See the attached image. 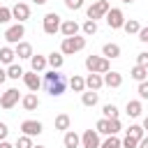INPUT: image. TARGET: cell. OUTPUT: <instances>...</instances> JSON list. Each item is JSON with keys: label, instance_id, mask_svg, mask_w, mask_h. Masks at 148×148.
<instances>
[{"label": "cell", "instance_id": "3957f363", "mask_svg": "<svg viewBox=\"0 0 148 148\" xmlns=\"http://www.w3.org/2000/svg\"><path fill=\"white\" fill-rule=\"evenodd\" d=\"M83 46H86V37H81V35L65 37V39H62V44H60V53H62V56H72V53L81 51Z\"/></svg>", "mask_w": 148, "mask_h": 148}, {"label": "cell", "instance_id": "f35d334b", "mask_svg": "<svg viewBox=\"0 0 148 148\" xmlns=\"http://www.w3.org/2000/svg\"><path fill=\"white\" fill-rule=\"evenodd\" d=\"M139 97L141 99H148V81H141L139 83Z\"/></svg>", "mask_w": 148, "mask_h": 148}, {"label": "cell", "instance_id": "6da1fadb", "mask_svg": "<svg viewBox=\"0 0 148 148\" xmlns=\"http://www.w3.org/2000/svg\"><path fill=\"white\" fill-rule=\"evenodd\" d=\"M46 90H49V95H53V97H60V95L65 92V76H62L58 69L46 72Z\"/></svg>", "mask_w": 148, "mask_h": 148}, {"label": "cell", "instance_id": "f907efd6", "mask_svg": "<svg viewBox=\"0 0 148 148\" xmlns=\"http://www.w3.org/2000/svg\"><path fill=\"white\" fill-rule=\"evenodd\" d=\"M32 148H46V146H32Z\"/></svg>", "mask_w": 148, "mask_h": 148}, {"label": "cell", "instance_id": "52a82bcc", "mask_svg": "<svg viewBox=\"0 0 148 148\" xmlns=\"http://www.w3.org/2000/svg\"><path fill=\"white\" fill-rule=\"evenodd\" d=\"M23 35H25V28H23V23H14V25H9V28L5 30V39H7L9 44H18Z\"/></svg>", "mask_w": 148, "mask_h": 148}, {"label": "cell", "instance_id": "7bdbcfd3", "mask_svg": "<svg viewBox=\"0 0 148 148\" xmlns=\"http://www.w3.org/2000/svg\"><path fill=\"white\" fill-rule=\"evenodd\" d=\"M139 39H141V42H146V44H148V25H146V28H141V30H139Z\"/></svg>", "mask_w": 148, "mask_h": 148}, {"label": "cell", "instance_id": "83f0119b", "mask_svg": "<svg viewBox=\"0 0 148 148\" xmlns=\"http://www.w3.org/2000/svg\"><path fill=\"white\" fill-rule=\"evenodd\" d=\"M69 116L67 113H60V116H56V130H60V132H67L69 130Z\"/></svg>", "mask_w": 148, "mask_h": 148}, {"label": "cell", "instance_id": "f6af8a7d", "mask_svg": "<svg viewBox=\"0 0 148 148\" xmlns=\"http://www.w3.org/2000/svg\"><path fill=\"white\" fill-rule=\"evenodd\" d=\"M139 148H148V136H143V139L139 141Z\"/></svg>", "mask_w": 148, "mask_h": 148}, {"label": "cell", "instance_id": "603a6c76", "mask_svg": "<svg viewBox=\"0 0 148 148\" xmlns=\"http://www.w3.org/2000/svg\"><path fill=\"white\" fill-rule=\"evenodd\" d=\"M14 56H16L14 49H9V46H2V49H0V62L12 65V62H14Z\"/></svg>", "mask_w": 148, "mask_h": 148}, {"label": "cell", "instance_id": "8fae6325", "mask_svg": "<svg viewBox=\"0 0 148 148\" xmlns=\"http://www.w3.org/2000/svg\"><path fill=\"white\" fill-rule=\"evenodd\" d=\"M12 16H14L18 23H23V21L30 18V7H28L25 2H16V5L12 7Z\"/></svg>", "mask_w": 148, "mask_h": 148}, {"label": "cell", "instance_id": "2e32d148", "mask_svg": "<svg viewBox=\"0 0 148 148\" xmlns=\"http://www.w3.org/2000/svg\"><path fill=\"white\" fill-rule=\"evenodd\" d=\"M21 104H23L25 111H35V109L39 106V97H37L35 92H28L25 97H21Z\"/></svg>", "mask_w": 148, "mask_h": 148}, {"label": "cell", "instance_id": "9c48e42d", "mask_svg": "<svg viewBox=\"0 0 148 148\" xmlns=\"http://www.w3.org/2000/svg\"><path fill=\"white\" fill-rule=\"evenodd\" d=\"M81 146L83 148H99V132L97 130H86L81 134Z\"/></svg>", "mask_w": 148, "mask_h": 148}, {"label": "cell", "instance_id": "b9f144b4", "mask_svg": "<svg viewBox=\"0 0 148 148\" xmlns=\"http://www.w3.org/2000/svg\"><path fill=\"white\" fill-rule=\"evenodd\" d=\"M7 132H9V127H7L5 123H0V141H5V139H7Z\"/></svg>", "mask_w": 148, "mask_h": 148}, {"label": "cell", "instance_id": "ee69618b", "mask_svg": "<svg viewBox=\"0 0 148 148\" xmlns=\"http://www.w3.org/2000/svg\"><path fill=\"white\" fill-rule=\"evenodd\" d=\"M5 79H9V76H7V69L0 67V83H5Z\"/></svg>", "mask_w": 148, "mask_h": 148}, {"label": "cell", "instance_id": "4316f807", "mask_svg": "<svg viewBox=\"0 0 148 148\" xmlns=\"http://www.w3.org/2000/svg\"><path fill=\"white\" fill-rule=\"evenodd\" d=\"M81 102H83V106H95L97 104V90L81 92Z\"/></svg>", "mask_w": 148, "mask_h": 148}, {"label": "cell", "instance_id": "e0dca14e", "mask_svg": "<svg viewBox=\"0 0 148 148\" xmlns=\"http://www.w3.org/2000/svg\"><path fill=\"white\" fill-rule=\"evenodd\" d=\"M62 143H65V148H79L81 146V136L76 134V132H65V136H62Z\"/></svg>", "mask_w": 148, "mask_h": 148}, {"label": "cell", "instance_id": "7c38bea8", "mask_svg": "<svg viewBox=\"0 0 148 148\" xmlns=\"http://www.w3.org/2000/svg\"><path fill=\"white\" fill-rule=\"evenodd\" d=\"M23 83L28 86L30 92H37V90L42 88V79H39L37 72H25V74H23Z\"/></svg>", "mask_w": 148, "mask_h": 148}, {"label": "cell", "instance_id": "c3c4849f", "mask_svg": "<svg viewBox=\"0 0 148 148\" xmlns=\"http://www.w3.org/2000/svg\"><path fill=\"white\" fill-rule=\"evenodd\" d=\"M32 2H35V5H44L46 0H32Z\"/></svg>", "mask_w": 148, "mask_h": 148}, {"label": "cell", "instance_id": "4dcf8cb0", "mask_svg": "<svg viewBox=\"0 0 148 148\" xmlns=\"http://www.w3.org/2000/svg\"><path fill=\"white\" fill-rule=\"evenodd\" d=\"M23 74H25V72H23L18 65H14V62L7 67V76H9V79H23Z\"/></svg>", "mask_w": 148, "mask_h": 148}, {"label": "cell", "instance_id": "60d3db41", "mask_svg": "<svg viewBox=\"0 0 148 148\" xmlns=\"http://www.w3.org/2000/svg\"><path fill=\"white\" fill-rule=\"evenodd\" d=\"M111 120V134H118L120 132V120L118 118H109Z\"/></svg>", "mask_w": 148, "mask_h": 148}, {"label": "cell", "instance_id": "7402d4cb", "mask_svg": "<svg viewBox=\"0 0 148 148\" xmlns=\"http://www.w3.org/2000/svg\"><path fill=\"white\" fill-rule=\"evenodd\" d=\"M130 76H132L134 81H139V83H141V81H146V79H148V69H146V67H141V65H134V67H132V72H130Z\"/></svg>", "mask_w": 148, "mask_h": 148}, {"label": "cell", "instance_id": "bcb514c9", "mask_svg": "<svg viewBox=\"0 0 148 148\" xmlns=\"http://www.w3.org/2000/svg\"><path fill=\"white\" fill-rule=\"evenodd\" d=\"M0 148H16V146H12V143H7V141H0Z\"/></svg>", "mask_w": 148, "mask_h": 148}, {"label": "cell", "instance_id": "d6986e66", "mask_svg": "<svg viewBox=\"0 0 148 148\" xmlns=\"http://www.w3.org/2000/svg\"><path fill=\"white\" fill-rule=\"evenodd\" d=\"M46 65H49V58H44V56H35V53H32V58H30V67H32V72H44Z\"/></svg>", "mask_w": 148, "mask_h": 148}, {"label": "cell", "instance_id": "30bf717a", "mask_svg": "<svg viewBox=\"0 0 148 148\" xmlns=\"http://www.w3.org/2000/svg\"><path fill=\"white\" fill-rule=\"evenodd\" d=\"M42 130H44V127H42L39 120H23V123H21V132L28 134V136H39Z\"/></svg>", "mask_w": 148, "mask_h": 148}, {"label": "cell", "instance_id": "277c9868", "mask_svg": "<svg viewBox=\"0 0 148 148\" xmlns=\"http://www.w3.org/2000/svg\"><path fill=\"white\" fill-rule=\"evenodd\" d=\"M60 25H62V21H60V16H58L56 12H49V14L44 16V21H42V28H44L46 35H56V32L60 30Z\"/></svg>", "mask_w": 148, "mask_h": 148}, {"label": "cell", "instance_id": "ba28073f", "mask_svg": "<svg viewBox=\"0 0 148 148\" xmlns=\"http://www.w3.org/2000/svg\"><path fill=\"white\" fill-rule=\"evenodd\" d=\"M18 102V90L16 88H7L2 95H0V106L2 109H14Z\"/></svg>", "mask_w": 148, "mask_h": 148}, {"label": "cell", "instance_id": "8d00e7d4", "mask_svg": "<svg viewBox=\"0 0 148 148\" xmlns=\"http://www.w3.org/2000/svg\"><path fill=\"white\" fill-rule=\"evenodd\" d=\"M9 18H14V16H12V9H9V7H0V25L7 23Z\"/></svg>", "mask_w": 148, "mask_h": 148}, {"label": "cell", "instance_id": "681fc988", "mask_svg": "<svg viewBox=\"0 0 148 148\" xmlns=\"http://www.w3.org/2000/svg\"><path fill=\"white\" fill-rule=\"evenodd\" d=\"M123 2H125V5H132V2H134V0H123Z\"/></svg>", "mask_w": 148, "mask_h": 148}, {"label": "cell", "instance_id": "816d5d0a", "mask_svg": "<svg viewBox=\"0 0 148 148\" xmlns=\"http://www.w3.org/2000/svg\"><path fill=\"white\" fill-rule=\"evenodd\" d=\"M16 2H21V0H16Z\"/></svg>", "mask_w": 148, "mask_h": 148}, {"label": "cell", "instance_id": "7a4b0ae2", "mask_svg": "<svg viewBox=\"0 0 148 148\" xmlns=\"http://www.w3.org/2000/svg\"><path fill=\"white\" fill-rule=\"evenodd\" d=\"M86 69L88 72H95V74H106L111 69V62L104 56H88L86 58Z\"/></svg>", "mask_w": 148, "mask_h": 148}, {"label": "cell", "instance_id": "ffe728a7", "mask_svg": "<svg viewBox=\"0 0 148 148\" xmlns=\"http://www.w3.org/2000/svg\"><path fill=\"white\" fill-rule=\"evenodd\" d=\"M125 109H127V116H130V118H139V116H141V111H143V106H141V102H139V99H130Z\"/></svg>", "mask_w": 148, "mask_h": 148}, {"label": "cell", "instance_id": "d4e9b609", "mask_svg": "<svg viewBox=\"0 0 148 148\" xmlns=\"http://www.w3.org/2000/svg\"><path fill=\"white\" fill-rule=\"evenodd\" d=\"M99 148H123V141H120L116 134H109V136L99 143Z\"/></svg>", "mask_w": 148, "mask_h": 148}, {"label": "cell", "instance_id": "f546056e", "mask_svg": "<svg viewBox=\"0 0 148 148\" xmlns=\"http://www.w3.org/2000/svg\"><path fill=\"white\" fill-rule=\"evenodd\" d=\"M95 127H97V132H99V134H106V136L111 134V120H109V118H99Z\"/></svg>", "mask_w": 148, "mask_h": 148}, {"label": "cell", "instance_id": "cb8c5ba5", "mask_svg": "<svg viewBox=\"0 0 148 148\" xmlns=\"http://www.w3.org/2000/svg\"><path fill=\"white\" fill-rule=\"evenodd\" d=\"M69 86H72L74 92H83V90H86V79L79 76V74H74V76L69 79Z\"/></svg>", "mask_w": 148, "mask_h": 148}, {"label": "cell", "instance_id": "d6a6232c", "mask_svg": "<svg viewBox=\"0 0 148 148\" xmlns=\"http://www.w3.org/2000/svg\"><path fill=\"white\" fill-rule=\"evenodd\" d=\"M81 30H83V35H95V32H97V21L88 18V21L81 25Z\"/></svg>", "mask_w": 148, "mask_h": 148}, {"label": "cell", "instance_id": "484cf974", "mask_svg": "<svg viewBox=\"0 0 148 148\" xmlns=\"http://www.w3.org/2000/svg\"><path fill=\"white\" fill-rule=\"evenodd\" d=\"M123 30H125L127 35H139V30H141V23H139L136 18H130V21H125Z\"/></svg>", "mask_w": 148, "mask_h": 148}, {"label": "cell", "instance_id": "836d02e7", "mask_svg": "<svg viewBox=\"0 0 148 148\" xmlns=\"http://www.w3.org/2000/svg\"><path fill=\"white\" fill-rule=\"evenodd\" d=\"M102 113H104V118H118V106L116 104H104Z\"/></svg>", "mask_w": 148, "mask_h": 148}, {"label": "cell", "instance_id": "5bb4252c", "mask_svg": "<svg viewBox=\"0 0 148 148\" xmlns=\"http://www.w3.org/2000/svg\"><path fill=\"white\" fill-rule=\"evenodd\" d=\"M102 86H104V76H102V74L90 72V74L86 76V88H88V90H99Z\"/></svg>", "mask_w": 148, "mask_h": 148}, {"label": "cell", "instance_id": "ac0fdd59", "mask_svg": "<svg viewBox=\"0 0 148 148\" xmlns=\"http://www.w3.org/2000/svg\"><path fill=\"white\" fill-rule=\"evenodd\" d=\"M102 56H104V58H109V60H111V58H120V46H118V44H113V42H109V44H104V46H102Z\"/></svg>", "mask_w": 148, "mask_h": 148}, {"label": "cell", "instance_id": "44dd1931", "mask_svg": "<svg viewBox=\"0 0 148 148\" xmlns=\"http://www.w3.org/2000/svg\"><path fill=\"white\" fill-rule=\"evenodd\" d=\"M14 51H16V56H18V58H32V46H30L28 42H18Z\"/></svg>", "mask_w": 148, "mask_h": 148}, {"label": "cell", "instance_id": "1f68e13d", "mask_svg": "<svg viewBox=\"0 0 148 148\" xmlns=\"http://www.w3.org/2000/svg\"><path fill=\"white\" fill-rule=\"evenodd\" d=\"M127 134H132L134 139H143L146 136V130H143V125H130V130H127Z\"/></svg>", "mask_w": 148, "mask_h": 148}, {"label": "cell", "instance_id": "7dc6e473", "mask_svg": "<svg viewBox=\"0 0 148 148\" xmlns=\"http://www.w3.org/2000/svg\"><path fill=\"white\" fill-rule=\"evenodd\" d=\"M143 130H148V116L143 118Z\"/></svg>", "mask_w": 148, "mask_h": 148}, {"label": "cell", "instance_id": "e575fe53", "mask_svg": "<svg viewBox=\"0 0 148 148\" xmlns=\"http://www.w3.org/2000/svg\"><path fill=\"white\" fill-rule=\"evenodd\" d=\"M123 148H139V139H134L132 134H125V139H123Z\"/></svg>", "mask_w": 148, "mask_h": 148}, {"label": "cell", "instance_id": "f1b7e54d", "mask_svg": "<svg viewBox=\"0 0 148 148\" xmlns=\"http://www.w3.org/2000/svg\"><path fill=\"white\" fill-rule=\"evenodd\" d=\"M49 65L53 67V69H60L62 65H65V58H62V53H49Z\"/></svg>", "mask_w": 148, "mask_h": 148}, {"label": "cell", "instance_id": "8992f818", "mask_svg": "<svg viewBox=\"0 0 148 148\" xmlns=\"http://www.w3.org/2000/svg\"><path fill=\"white\" fill-rule=\"evenodd\" d=\"M106 23H109L111 30L123 28V25H125V14H123V9H118V7L109 9V12H106Z\"/></svg>", "mask_w": 148, "mask_h": 148}, {"label": "cell", "instance_id": "74e56055", "mask_svg": "<svg viewBox=\"0 0 148 148\" xmlns=\"http://www.w3.org/2000/svg\"><path fill=\"white\" fill-rule=\"evenodd\" d=\"M136 65H141V67H146V69H148V51H143V53H139V56H136Z\"/></svg>", "mask_w": 148, "mask_h": 148}, {"label": "cell", "instance_id": "ab89813d", "mask_svg": "<svg viewBox=\"0 0 148 148\" xmlns=\"http://www.w3.org/2000/svg\"><path fill=\"white\" fill-rule=\"evenodd\" d=\"M65 7L67 9H81L83 7V0H65Z\"/></svg>", "mask_w": 148, "mask_h": 148}, {"label": "cell", "instance_id": "d590c367", "mask_svg": "<svg viewBox=\"0 0 148 148\" xmlns=\"http://www.w3.org/2000/svg\"><path fill=\"white\" fill-rule=\"evenodd\" d=\"M16 148H32V139H30L28 134L18 136V139H16Z\"/></svg>", "mask_w": 148, "mask_h": 148}, {"label": "cell", "instance_id": "4fadbf2b", "mask_svg": "<svg viewBox=\"0 0 148 148\" xmlns=\"http://www.w3.org/2000/svg\"><path fill=\"white\" fill-rule=\"evenodd\" d=\"M104 86H109V88H120V86H123V74L109 69V72L104 74Z\"/></svg>", "mask_w": 148, "mask_h": 148}, {"label": "cell", "instance_id": "9a60e30c", "mask_svg": "<svg viewBox=\"0 0 148 148\" xmlns=\"http://www.w3.org/2000/svg\"><path fill=\"white\" fill-rule=\"evenodd\" d=\"M79 30H81V25L76 21H62V25H60V32L65 37H74V35H79Z\"/></svg>", "mask_w": 148, "mask_h": 148}, {"label": "cell", "instance_id": "5b68a950", "mask_svg": "<svg viewBox=\"0 0 148 148\" xmlns=\"http://www.w3.org/2000/svg\"><path fill=\"white\" fill-rule=\"evenodd\" d=\"M109 9H111V7H109V0H97V2H92V5L88 7V18L97 21V18L106 16V12H109Z\"/></svg>", "mask_w": 148, "mask_h": 148}]
</instances>
